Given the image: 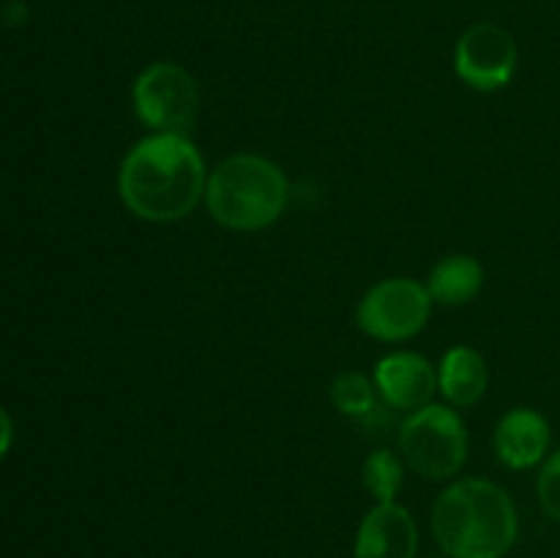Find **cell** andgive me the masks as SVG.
Here are the masks:
<instances>
[{"label": "cell", "instance_id": "1", "mask_svg": "<svg viewBox=\"0 0 560 558\" xmlns=\"http://www.w3.org/2000/svg\"><path fill=\"white\" fill-rule=\"evenodd\" d=\"M206 164L184 135H156L124 156L118 191L124 206L145 222H178L206 195Z\"/></svg>", "mask_w": 560, "mask_h": 558}, {"label": "cell", "instance_id": "2", "mask_svg": "<svg viewBox=\"0 0 560 558\" xmlns=\"http://www.w3.org/2000/svg\"><path fill=\"white\" fill-rule=\"evenodd\" d=\"M432 536L448 558H501L517 539V509L492 481H454L432 507Z\"/></svg>", "mask_w": 560, "mask_h": 558}, {"label": "cell", "instance_id": "3", "mask_svg": "<svg viewBox=\"0 0 560 558\" xmlns=\"http://www.w3.org/2000/svg\"><path fill=\"white\" fill-rule=\"evenodd\" d=\"M290 186L282 170L257 153L228 156L211 173L206 202L222 228L255 233L282 217Z\"/></svg>", "mask_w": 560, "mask_h": 558}, {"label": "cell", "instance_id": "4", "mask_svg": "<svg viewBox=\"0 0 560 558\" xmlns=\"http://www.w3.org/2000/svg\"><path fill=\"white\" fill-rule=\"evenodd\" d=\"M405 463L430 481L452 479L468 457V430L457 410L446 405H427L413 410L399 430Z\"/></svg>", "mask_w": 560, "mask_h": 558}, {"label": "cell", "instance_id": "5", "mask_svg": "<svg viewBox=\"0 0 560 558\" xmlns=\"http://www.w3.org/2000/svg\"><path fill=\"white\" fill-rule=\"evenodd\" d=\"M135 113L148 129L162 135H184L197 115V82L178 63H151L135 82Z\"/></svg>", "mask_w": 560, "mask_h": 558}, {"label": "cell", "instance_id": "6", "mask_svg": "<svg viewBox=\"0 0 560 558\" xmlns=\"http://www.w3.org/2000/svg\"><path fill=\"white\" fill-rule=\"evenodd\" d=\"M430 310L432 295L424 284L394 277L377 282L361 299L355 323L370 337L383 339V342H402L424 328V323L430 321Z\"/></svg>", "mask_w": 560, "mask_h": 558}, {"label": "cell", "instance_id": "7", "mask_svg": "<svg viewBox=\"0 0 560 558\" xmlns=\"http://www.w3.org/2000/svg\"><path fill=\"white\" fill-rule=\"evenodd\" d=\"M454 66L465 85L474 91H501L517 71V42L501 25L481 22L463 33Z\"/></svg>", "mask_w": 560, "mask_h": 558}, {"label": "cell", "instance_id": "8", "mask_svg": "<svg viewBox=\"0 0 560 558\" xmlns=\"http://www.w3.org/2000/svg\"><path fill=\"white\" fill-rule=\"evenodd\" d=\"M375 386L392 408L421 410L435 397L438 375L424 356L399 350L377 361Z\"/></svg>", "mask_w": 560, "mask_h": 558}, {"label": "cell", "instance_id": "9", "mask_svg": "<svg viewBox=\"0 0 560 558\" xmlns=\"http://www.w3.org/2000/svg\"><path fill=\"white\" fill-rule=\"evenodd\" d=\"M419 528L399 503H377L364 514L355 536V558H416Z\"/></svg>", "mask_w": 560, "mask_h": 558}, {"label": "cell", "instance_id": "10", "mask_svg": "<svg viewBox=\"0 0 560 558\" xmlns=\"http://www.w3.org/2000/svg\"><path fill=\"white\" fill-rule=\"evenodd\" d=\"M550 449V425L530 408H514L498 421L495 454L509 468H530L541 463Z\"/></svg>", "mask_w": 560, "mask_h": 558}, {"label": "cell", "instance_id": "11", "mask_svg": "<svg viewBox=\"0 0 560 558\" xmlns=\"http://www.w3.org/2000/svg\"><path fill=\"white\" fill-rule=\"evenodd\" d=\"M438 388L448 403L459 405V408L479 403L487 388L485 356L468 345H457L448 350L438 370Z\"/></svg>", "mask_w": 560, "mask_h": 558}, {"label": "cell", "instance_id": "12", "mask_svg": "<svg viewBox=\"0 0 560 558\" xmlns=\"http://www.w3.org/2000/svg\"><path fill=\"white\" fill-rule=\"evenodd\" d=\"M481 284H485V268L476 257L448 255L430 271L427 290H430L432 301H438V304L459 306L474 301L479 295Z\"/></svg>", "mask_w": 560, "mask_h": 558}, {"label": "cell", "instance_id": "13", "mask_svg": "<svg viewBox=\"0 0 560 558\" xmlns=\"http://www.w3.org/2000/svg\"><path fill=\"white\" fill-rule=\"evenodd\" d=\"M405 470L402 463L397 460V454L386 452V449H377L366 457L364 463V485L372 496L377 498V503H392L397 498L399 487H402Z\"/></svg>", "mask_w": 560, "mask_h": 558}, {"label": "cell", "instance_id": "14", "mask_svg": "<svg viewBox=\"0 0 560 558\" xmlns=\"http://www.w3.org/2000/svg\"><path fill=\"white\" fill-rule=\"evenodd\" d=\"M331 399L345 416H366L375 408V386L361 372H342L331 383Z\"/></svg>", "mask_w": 560, "mask_h": 558}, {"label": "cell", "instance_id": "15", "mask_svg": "<svg viewBox=\"0 0 560 558\" xmlns=\"http://www.w3.org/2000/svg\"><path fill=\"white\" fill-rule=\"evenodd\" d=\"M536 490H539V501L545 512L560 523V449L552 457H547Z\"/></svg>", "mask_w": 560, "mask_h": 558}, {"label": "cell", "instance_id": "16", "mask_svg": "<svg viewBox=\"0 0 560 558\" xmlns=\"http://www.w3.org/2000/svg\"><path fill=\"white\" fill-rule=\"evenodd\" d=\"M11 438H14V427H11L9 414L0 408V460H3L5 452L11 449Z\"/></svg>", "mask_w": 560, "mask_h": 558}]
</instances>
